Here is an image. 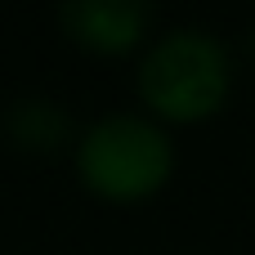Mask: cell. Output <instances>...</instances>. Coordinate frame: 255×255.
<instances>
[{
    "label": "cell",
    "mask_w": 255,
    "mask_h": 255,
    "mask_svg": "<svg viewBox=\"0 0 255 255\" xmlns=\"http://www.w3.org/2000/svg\"><path fill=\"white\" fill-rule=\"evenodd\" d=\"M76 170L90 193H99L108 202H139L170 179L175 148H170L166 130L152 126L148 117L117 112L85 130V139L76 148Z\"/></svg>",
    "instance_id": "cell-1"
},
{
    "label": "cell",
    "mask_w": 255,
    "mask_h": 255,
    "mask_svg": "<svg viewBox=\"0 0 255 255\" xmlns=\"http://www.w3.org/2000/svg\"><path fill=\"white\" fill-rule=\"evenodd\" d=\"M143 103L166 121H202L229 94V54L206 31L161 36L139 67Z\"/></svg>",
    "instance_id": "cell-2"
},
{
    "label": "cell",
    "mask_w": 255,
    "mask_h": 255,
    "mask_svg": "<svg viewBox=\"0 0 255 255\" xmlns=\"http://www.w3.org/2000/svg\"><path fill=\"white\" fill-rule=\"evenodd\" d=\"M63 31L99 54H121L130 45H139V36L152 22V9L139 0H72L58 9Z\"/></svg>",
    "instance_id": "cell-3"
},
{
    "label": "cell",
    "mask_w": 255,
    "mask_h": 255,
    "mask_svg": "<svg viewBox=\"0 0 255 255\" xmlns=\"http://www.w3.org/2000/svg\"><path fill=\"white\" fill-rule=\"evenodd\" d=\"M4 126H9V139H13L18 148H40V152H49V148H58V143L67 139V117H63V108L49 103V99H27V103H18Z\"/></svg>",
    "instance_id": "cell-4"
}]
</instances>
